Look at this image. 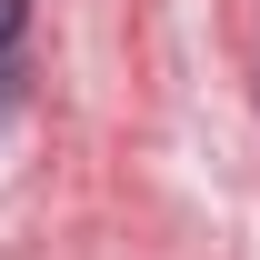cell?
I'll use <instances>...</instances> for the list:
<instances>
[{
	"label": "cell",
	"mask_w": 260,
	"mask_h": 260,
	"mask_svg": "<svg viewBox=\"0 0 260 260\" xmlns=\"http://www.w3.org/2000/svg\"><path fill=\"white\" fill-rule=\"evenodd\" d=\"M20 20H30V0H0V50L20 40Z\"/></svg>",
	"instance_id": "cell-1"
}]
</instances>
